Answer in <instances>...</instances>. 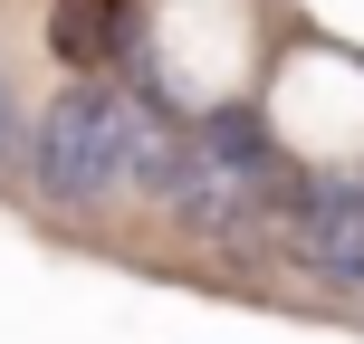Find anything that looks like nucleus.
I'll return each instance as SVG.
<instances>
[{"label":"nucleus","mask_w":364,"mask_h":344,"mask_svg":"<svg viewBox=\"0 0 364 344\" xmlns=\"http://www.w3.org/2000/svg\"><path fill=\"white\" fill-rule=\"evenodd\" d=\"M173 153H182V134L125 87H77L29 125V182L58 211H96L115 192H154L164 201Z\"/></svg>","instance_id":"nucleus-1"},{"label":"nucleus","mask_w":364,"mask_h":344,"mask_svg":"<svg viewBox=\"0 0 364 344\" xmlns=\"http://www.w3.org/2000/svg\"><path fill=\"white\" fill-rule=\"evenodd\" d=\"M269 249L288 268H307L316 287L364 306V182H316V172H278L269 182Z\"/></svg>","instance_id":"nucleus-2"},{"label":"nucleus","mask_w":364,"mask_h":344,"mask_svg":"<svg viewBox=\"0 0 364 344\" xmlns=\"http://www.w3.org/2000/svg\"><path fill=\"white\" fill-rule=\"evenodd\" d=\"M48 38H58V57H77V67H106V57L125 48V29H115V0H58Z\"/></svg>","instance_id":"nucleus-3"},{"label":"nucleus","mask_w":364,"mask_h":344,"mask_svg":"<svg viewBox=\"0 0 364 344\" xmlns=\"http://www.w3.org/2000/svg\"><path fill=\"white\" fill-rule=\"evenodd\" d=\"M0 163H29V125H19V96L0 77Z\"/></svg>","instance_id":"nucleus-4"}]
</instances>
